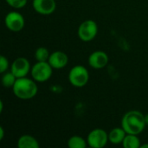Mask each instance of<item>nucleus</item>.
Masks as SVG:
<instances>
[{"mask_svg":"<svg viewBox=\"0 0 148 148\" xmlns=\"http://www.w3.org/2000/svg\"><path fill=\"white\" fill-rule=\"evenodd\" d=\"M3 101H0V113H2V112H3Z\"/></svg>","mask_w":148,"mask_h":148,"instance_id":"412c9836","label":"nucleus"},{"mask_svg":"<svg viewBox=\"0 0 148 148\" xmlns=\"http://www.w3.org/2000/svg\"><path fill=\"white\" fill-rule=\"evenodd\" d=\"M39 147L37 140L29 134L22 135L17 140L18 148H39Z\"/></svg>","mask_w":148,"mask_h":148,"instance_id":"ddd939ff","label":"nucleus"},{"mask_svg":"<svg viewBox=\"0 0 148 148\" xmlns=\"http://www.w3.org/2000/svg\"><path fill=\"white\" fill-rule=\"evenodd\" d=\"M145 121H146V124L148 125V114L145 115Z\"/></svg>","mask_w":148,"mask_h":148,"instance_id":"4be33fe9","label":"nucleus"},{"mask_svg":"<svg viewBox=\"0 0 148 148\" xmlns=\"http://www.w3.org/2000/svg\"><path fill=\"white\" fill-rule=\"evenodd\" d=\"M32 1H33V0H32Z\"/></svg>","mask_w":148,"mask_h":148,"instance_id":"b1692460","label":"nucleus"},{"mask_svg":"<svg viewBox=\"0 0 148 148\" xmlns=\"http://www.w3.org/2000/svg\"><path fill=\"white\" fill-rule=\"evenodd\" d=\"M9 61L4 56H0V73L3 74L9 69Z\"/></svg>","mask_w":148,"mask_h":148,"instance_id":"6ab92c4d","label":"nucleus"},{"mask_svg":"<svg viewBox=\"0 0 148 148\" xmlns=\"http://www.w3.org/2000/svg\"><path fill=\"white\" fill-rule=\"evenodd\" d=\"M108 141V134L101 128L92 130L87 137L88 145L93 148L104 147Z\"/></svg>","mask_w":148,"mask_h":148,"instance_id":"423d86ee","label":"nucleus"},{"mask_svg":"<svg viewBox=\"0 0 148 148\" xmlns=\"http://www.w3.org/2000/svg\"><path fill=\"white\" fill-rule=\"evenodd\" d=\"M33 9L41 15H50L56 9V0H33Z\"/></svg>","mask_w":148,"mask_h":148,"instance_id":"1a4fd4ad","label":"nucleus"},{"mask_svg":"<svg viewBox=\"0 0 148 148\" xmlns=\"http://www.w3.org/2000/svg\"><path fill=\"white\" fill-rule=\"evenodd\" d=\"M16 77L12 74V72H6L3 73L2 77V84L4 88H12L16 81Z\"/></svg>","mask_w":148,"mask_h":148,"instance_id":"f3484780","label":"nucleus"},{"mask_svg":"<svg viewBox=\"0 0 148 148\" xmlns=\"http://www.w3.org/2000/svg\"><path fill=\"white\" fill-rule=\"evenodd\" d=\"M122 146L125 148H140V140L136 134H127Z\"/></svg>","mask_w":148,"mask_h":148,"instance_id":"4468645a","label":"nucleus"},{"mask_svg":"<svg viewBox=\"0 0 148 148\" xmlns=\"http://www.w3.org/2000/svg\"><path fill=\"white\" fill-rule=\"evenodd\" d=\"M14 95L21 100H29L35 97L38 92L36 81L32 78L21 77L17 78L12 87Z\"/></svg>","mask_w":148,"mask_h":148,"instance_id":"f03ea898","label":"nucleus"},{"mask_svg":"<svg viewBox=\"0 0 148 148\" xmlns=\"http://www.w3.org/2000/svg\"><path fill=\"white\" fill-rule=\"evenodd\" d=\"M98 33L97 23L94 20L82 22L78 28V36L83 42H90L95 38Z\"/></svg>","mask_w":148,"mask_h":148,"instance_id":"39448f33","label":"nucleus"},{"mask_svg":"<svg viewBox=\"0 0 148 148\" xmlns=\"http://www.w3.org/2000/svg\"><path fill=\"white\" fill-rule=\"evenodd\" d=\"M4 23L9 30L12 32H19L23 29L25 20L21 13L17 11H10L5 16Z\"/></svg>","mask_w":148,"mask_h":148,"instance_id":"0eeeda50","label":"nucleus"},{"mask_svg":"<svg viewBox=\"0 0 148 148\" xmlns=\"http://www.w3.org/2000/svg\"><path fill=\"white\" fill-rule=\"evenodd\" d=\"M89 80V73L88 69L82 66L76 65L71 69L69 74V81L72 86L75 88H82L87 85Z\"/></svg>","mask_w":148,"mask_h":148,"instance_id":"7ed1b4c3","label":"nucleus"},{"mask_svg":"<svg viewBox=\"0 0 148 148\" xmlns=\"http://www.w3.org/2000/svg\"><path fill=\"white\" fill-rule=\"evenodd\" d=\"M108 63V56L101 50L94 51L88 57V64L95 69H101Z\"/></svg>","mask_w":148,"mask_h":148,"instance_id":"9d476101","label":"nucleus"},{"mask_svg":"<svg viewBox=\"0 0 148 148\" xmlns=\"http://www.w3.org/2000/svg\"><path fill=\"white\" fill-rule=\"evenodd\" d=\"M4 137V130L3 127H0V140H2Z\"/></svg>","mask_w":148,"mask_h":148,"instance_id":"aec40b11","label":"nucleus"},{"mask_svg":"<svg viewBox=\"0 0 148 148\" xmlns=\"http://www.w3.org/2000/svg\"><path fill=\"white\" fill-rule=\"evenodd\" d=\"M87 146H88L87 140L78 135L72 136L68 140V147L69 148H86Z\"/></svg>","mask_w":148,"mask_h":148,"instance_id":"2eb2a0df","label":"nucleus"},{"mask_svg":"<svg viewBox=\"0 0 148 148\" xmlns=\"http://www.w3.org/2000/svg\"><path fill=\"white\" fill-rule=\"evenodd\" d=\"M145 115L137 110L127 112L121 119V127L128 134L139 135L146 127Z\"/></svg>","mask_w":148,"mask_h":148,"instance_id":"f257e3e1","label":"nucleus"},{"mask_svg":"<svg viewBox=\"0 0 148 148\" xmlns=\"http://www.w3.org/2000/svg\"><path fill=\"white\" fill-rule=\"evenodd\" d=\"M49 56V49L44 47H39L35 51V58L37 62H48Z\"/></svg>","mask_w":148,"mask_h":148,"instance_id":"dca6fc26","label":"nucleus"},{"mask_svg":"<svg viewBox=\"0 0 148 148\" xmlns=\"http://www.w3.org/2000/svg\"><path fill=\"white\" fill-rule=\"evenodd\" d=\"M32 78L37 82H45L49 81L53 73V68L49 62H37L30 70Z\"/></svg>","mask_w":148,"mask_h":148,"instance_id":"20e7f679","label":"nucleus"},{"mask_svg":"<svg viewBox=\"0 0 148 148\" xmlns=\"http://www.w3.org/2000/svg\"><path fill=\"white\" fill-rule=\"evenodd\" d=\"M49 63L55 69H61L65 68L69 63V57L67 54L62 51L57 50L50 54L49 58Z\"/></svg>","mask_w":148,"mask_h":148,"instance_id":"9b49d317","label":"nucleus"},{"mask_svg":"<svg viewBox=\"0 0 148 148\" xmlns=\"http://www.w3.org/2000/svg\"><path fill=\"white\" fill-rule=\"evenodd\" d=\"M6 3L14 9H22L23 8L28 0H5Z\"/></svg>","mask_w":148,"mask_h":148,"instance_id":"a211bd4d","label":"nucleus"},{"mask_svg":"<svg viewBox=\"0 0 148 148\" xmlns=\"http://www.w3.org/2000/svg\"><path fill=\"white\" fill-rule=\"evenodd\" d=\"M127 135L126 131L122 127H114L108 134V140L114 145L122 144L125 137Z\"/></svg>","mask_w":148,"mask_h":148,"instance_id":"f8f14e48","label":"nucleus"},{"mask_svg":"<svg viewBox=\"0 0 148 148\" xmlns=\"http://www.w3.org/2000/svg\"><path fill=\"white\" fill-rule=\"evenodd\" d=\"M140 148H148V144H145V145H141Z\"/></svg>","mask_w":148,"mask_h":148,"instance_id":"5701e85b","label":"nucleus"},{"mask_svg":"<svg viewBox=\"0 0 148 148\" xmlns=\"http://www.w3.org/2000/svg\"><path fill=\"white\" fill-rule=\"evenodd\" d=\"M30 70V63L25 57H17L10 65V71L16 78L27 76Z\"/></svg>","mask_w":148,"mask_h":148,"instance_id":"6e6552de","label":"nucleus"}]
</instances>
